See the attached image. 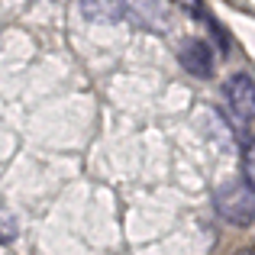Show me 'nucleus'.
Segmentation results:
<instances>
[{
    "mask_svg": "<svg viewBox=\"0 0 255 255\" xmlns=\"http://www.w3.org/2000/svg\"><path fill=\"white\" fill-rule=\"evenodd\" d=\"M178 62H181V68L187 71V75H194V78H210L213 75V49L204 42V39H184V42L178 45Z\"/></svg>",
    "mask_w": 255,
    "mask_h": 255,
    "instance_id": "obj_3",
    "label": "nucleus"
},
{
    "mask_svg": "<svg viewBox=\"0 0 255 255\" xmlns=\"http://www.w3.org/2000/svg\"><path fill=\"white\" fill-rule=\"evenodd\" d=\"M81 13L87 19H100V23H117L126 16V3H81Z\"/></svg>",
    "mask_w": 255,
    "mask_h": 255,
    "instance_id": "obj_5",
    "label": "nucleus"
},
{
    "mask_svg": "<svg viewBox=\"0 0 255 255\" xmlns=\"http://www.w3.org/2000/svg\"><path fill=\"white\" fill-rule=\"evenodd\" d=\"M213 207L230 226H249L255 220V187L246 178H233L213 191Z\"/></svg>",
    "mask_w": 255,
    "mask_h": 255,
    "instance_id": "obj_1",
    "label": "nucleus"
},
{
    "mask_svg": "<svg viewBox=\"0 0 255 255\" xmlns=\"http://www.w3.org/2000/svg\"><path fill=\"white\" fill-rule=\"evenodd\" d=\"M223 97L236 120H243V123L255 120V78L249 71H233L223 81Z\"/></svg>",
    "mask_w": 255,
    "mask_h": 255,
    "instance_id": "obj_2",
    "label": "nucleus"
},
{
    "mask_svg": "<svg viewBox=\"0 0 255 255\" xmlns=\"http://www.w3.org/2000/svg\"><path fill=\"white\" fill-rule=\"evenodd\" d=\"M243 178L255 187V136L246 142V149H243Z\"/></svg>",
    "mask_w": 255,
    "mask_h": 255,
    "instance_id": "obj_6",
    "label": "nucleus"
},
{
    "mask_svg": "<svg viewBox=\"0 0 255 255\" xmlns=\"http://www.w3.org/2000/svg\"><path fill=\"white\" fill-rule=\"evenodd\" d=\"M126 16L139 26V29H149L162 36L171 23V6L168 3H126Z\"/></svg>",
    "mask_w": 255,
    "mask_h": 255,
    "instance_id": "obj_4",
    "label": "nucleus"
}]
</instances>
